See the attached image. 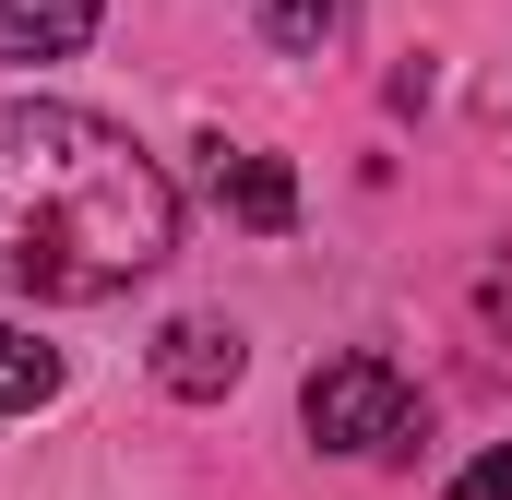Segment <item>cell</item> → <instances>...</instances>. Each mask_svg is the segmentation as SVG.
Wrapping results in <instances>:
<instances>
[{"label": "cell", "mask_w": 512, "mask_h": 500, "mask_svg": "<svg viewBox=\"0 0 512 500\" xmlns=\"http://www.w3.org/2000/svg\"><path fill=\"white\" fill-rule=\"evenodd\" d=\"M179 250V179L96 108H0V274L24 298H120Z\"/></svg>", "instance_id": "obj_1"}, {"label": "cell", "mask_w": 512, "mask_h": 500, "mask_svg": "<svg viewBox=\"0 0 512 500\" xmlns=\"http://www.w3.org/2000/svg\"><path fill=\"white\" fill-rule=\"evenodd\" d=\"M298 417H310L322 453H405L417 441V381L358 346V358H322V370L298 381Z\"/></svg>", "instance_id": "obj_2"}, {"label": "cell", "mask_w": 512, "mask_h": 500, "mask_svg": "<svg viewBox=\"0 0 512 500\" xmlns=\"http://www.w3.org/2000/svg\"><path fill=\"white\" fill-rule=\"evenodd\" d=\"M215 203L239 215V227H262V239H286L298 227V179H286V155H251V143H215Z\"/></svg>", "instance_id": "obj_3"}, {"label": "cell", "mask_w": 512, "mask_h": 500, "mask_svg": "<svg viewBox=\"0 0 512 500\" xmlns=\"http://www.w3.org/2000/svg\"><path fill=\"white\" fill-rule=\"evenodd\" d=\"M155 381H167L179 405L239 393V334H227V322H203V310H191V322H167V334H155Z\"/></svg>", "instance_id": "obj_4"}, {"label": "cell", "mask_w": 512, "mask_h": 500, "mask_svg": "<svg viewBox=\"0 0 512 500\" xmlns=\"http://www.w3.org/2000/svg\"><path fill=\"white\" fill-rule=\"evenodd\" d=\"M108 24V0H0V60H72Z\"/></svg>", "instance_id": "obj_5"}, {"label": "cell", "mask_w": 512, "mask_h": 500, "mask_svg": "<svg viewBox=\"0 0 512 500\" xmlns=\"http://www.w3.org/2000/svg\"><path fill=\"white\" fill-rule=\"evenodd\" d=\"M48 393H60V346H36V334L0 322V417H36Z\"/></svg>", "instance_id": "obj_6"}, {"label": "cell", "mask_w": 512, "mask_h": 500, "mask_svg": "<svg viewBox=\"0 0 512 500\" xmlns=\"http://www.w3.org/2000/svg\"><path fill=\"white\" fill-rule=\"evenodd\" d=\"M251 12H262V36L298 48V60H322V48L346 36V0H251Z\"/></svg>", "instance_id": "obj_7"}, {"label": "cell", "mask_w": 512, "mask_h": 500, "mask_svg": "<svg viewBox=\"0 0 512 500\" xmlns=\"http://www.w3.org/2000/svg\"><path fill=\"white\" fill-rule=\"evenodd\" d=\"M441 500H512V441H489V453H477V465H465Z\"/></svg>", "instance_id": "obj_8"}]
</instances>
